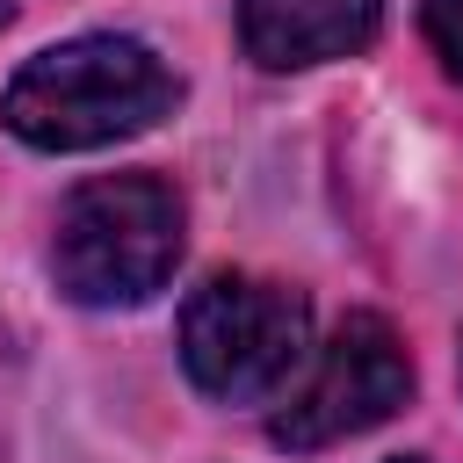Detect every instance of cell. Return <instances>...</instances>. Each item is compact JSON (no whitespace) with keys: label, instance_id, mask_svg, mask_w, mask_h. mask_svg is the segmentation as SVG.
Returning <instances> with one entry per match:
<instances>
[{"label":"cell","instance_id":"1","mask_svg":"<svg viewBox=\"0 0 463 463\" xmlns=\"http://www.w3.org/2000/svg\"><path fill=\"white\" fill-rule=\"evenodd\" d=\"M174 109V72L137 36H72L7 80V130L36 152H94L152 130Z\"/></svg>","mask_w":463,"mask_h":463},{"label":"cell","instance_id":"2","mask_svg":"<svg viewBox=\"0 0 463 463\" xmlns=\"http://www.w3.org/2000/svg\"><path fill=\"white\" fill-rule=\"evenodd\" d=\"M181 195L159 174H101L80 181L51 232V275L72 304L116 311L145 304L181 260Z\"/></svg>","mask_w":463,"mask_h":463},{"label":"cell","instance_id":"3","mask_svg":"<svg viewBox=\"0 0 463 463\" xmlns=\"http://www.w3.org/2000/svg\"><path fill=\"white\" fill-rule=\"evenodd\" d=\"M311 354V304L268 275H210L181 304V369L224 405L275 398Z\"/></svg>","mask_w":463,"mask_h":463},{"label":"cell","instance_id":"4","mask_svg":"<svg viewBox=\"0 0 463 463\" xmlns=\"http://www.w3.org/2000/svg\"><path fill=\"white\" fill-rule=\"evenodd\" d=\"M405 398H412V362H405L398 333L376 311H347L333 326V340L318 347L311 376L268 420V434L282 449H326V441H347V434L383 427Z\"/></svg>","mask_w":463,"mask_h":463},{"label":"cell","instance_id":"5","mask_svg":"<svg viewBox=\"0 0 463 463\" xmlns=\"http://www.w3.org/2000/svg\"><path fill=\"white\" fill-rule=\"evenodd\" d=\"M383 22V0H239V43L268 72L354 58Z\"/></svg>","mask_w":463,"mask_h":463},{"label":"cell","instance_id":"6","mask_svg":"<svg viewBox=\"0 0 463 463\" xmlns=\"http://www.w3.org/2000/svg\"><path fill=\"white\" fill-rule=\"evenodd\" d=\"M420 29L449 80H463V0H420Z\"/></svg>","mask_w":463,"mask_h":463},{"label":"cell","instance_id":"7","mask_svg":"<svg viewBox=\"0 0 463 463\" xmlns=\"http://www.w3.org/2000/svg\"><path fill=\"white\" fill-rule=\"evenodd\" d=\"M398 463H420V456H398Z\"/></svg>","mask_w":463,"mask_h":463},{"label":"cell","instance_id":"8","mask_svg":"<svg viewBox=\"0 0 463 463\" xmlns=\"http://www.w3.org/2000/svg\"><path fill=\"white\" fill-rule=\"evenodd\" d=\"M456 362H463V354H456Z\"/></svg>","mask_w":463,"mask_h":463}]
</instances>
